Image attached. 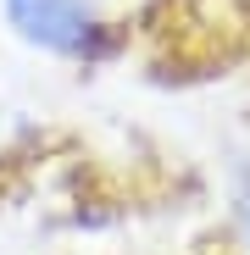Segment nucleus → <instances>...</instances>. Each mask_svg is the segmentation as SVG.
<instances>
[{"instance_id": "obj_1", "label": "nucleus", "mask_w": 250, "mask_h": 255, "mask_svg": "<svg viewBox=\"0 0 250 255\" xmlns=\"http://www.w3.org/2000/svg\"><path fill=\"white\" fill-rule=\"evenodd\" d=\"M0 11H6L22 45L61 56V61H106L122 45V33L89 0H0Z\"/></svg>"}, {"instance_id": "obj_2", "label": "nucleus", "mask_w": 250, "mask_h": 255, "mask_svg": "<svg viewBox=\"0 0 250 255\" xmlns=\"http://www.w3.org/2000/svg\"><path fill=\"white\" fill-rule=\"evenodd\" d=\"M234 217H239V233H245V250H250V172H239V189H234Z\"/></svg>"}]
</instances>
